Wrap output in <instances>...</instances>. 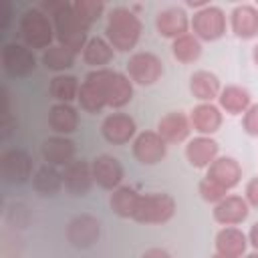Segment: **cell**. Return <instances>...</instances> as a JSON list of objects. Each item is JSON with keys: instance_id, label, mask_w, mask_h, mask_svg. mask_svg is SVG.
<instances>
[{"instance_id": "obj_7", "label": "cell", "mask_w": 258, "mask_h": 258, "mask_svg": "<svg viewBox=\"0 0 258 258\" xmlns=\"http://www.w3.org/2000/svg\"><path fill=\"white\" fill-rule=\"evenodd\" d=\"M161 75H163V62L157 54L149 50L133 52L127 60V77L135 85L151 87L161 79Z\"/></svg>"}, {"instance_id": "obj_20", "label": "cell", "mask_w": 258, "mask_h": 258, "mask_svg": "<svg viewBox=\"0 0 258 258\" xmlns=\"http://www.w3.org/2000/svg\"><path fill=\"white\" fill-rule=\"evenodd\" d=\"M222 121H224V113L214 103H198L189 113L191 129L198 135H210L212 137L222 127Z\"/></svg>"}, {"instance_id": "obj_37", "label": "cell", "mask_w": 258, "mask_h": 258, "mask_svg": "<svg viewBox=\"0 0 258 258\" xmlns=\"http://www.w3.org/2000/svg\"><path fill=\"white\" fill-rule=\"evenodd\" d=\"M242 129L248 135L258 137V103H252L248 111L242 115Z\"/></svg>"}, {"instance_id": "obj_45", "label": "cell", "mask_w": 258, "mask_h": 258, "mask_svg": "<svg viewBox=\"0 0 258 258\" xmlns=\"http://www.w3.org/2000/svg\"><path fill=\"white\" fill-rule=\"evenodd\" d=\"M256 8H258V4H256Z\"/></svg>"}, {"instance_id": "obj_32", "label": "cell", "mask_w": 258, "mask_h": 258, "mask_svg": "<svg viewBox=\"0 0 258 258\" xmlns=\"http://www.w3.org/2000/svg\"><path fill=\"white\" fill-rule=\"evenodd\" d=\"M171 54L175 60L189 64L196 62L202 56V40L198 36H194L191 32H185L181 36H177L175 40H171Z\"/></svg>"}, {"instance_id": "obj_31", "label": "cell", "mask_w": 258, "mask_h": 258, "mask_svg": "<svg viewBox=\"0 0 258 258\" xmlns=\"http://www.w3.org/2000/svg\"><path fill=\"white\" fill-rule=\"evenodd\" d=\"M79 89H81V81L75 75H54L50 79L48 85V93L56 103H73L75 99H79Z\"/></svg>"}, {"instance_id": "obj_15", "label": "cell", "mask_w": 258, "mask_h": 258, "mask_svg": "<svg viewBox=\"0 0 258 258\" xmlns=\"http://www.w3.org/2000/svg\"><path fill=\"white\" fill-rule=\"evenodd\" d=\"M62 181H64V189L69 194L81 196V198L87 196L91 185L95 183L91 161H87V159H73L62 169Z\"/></svg>"}, {"instance_id": "obj_36", "label": "cell", "mask_w": 258, "mask_h": 258, "mask_svg": "<svg viewBox=\"0 0 258 258\" xmlns=\"http://www.w3.org/2000/svg\"><path fill=\"white\" fill-rule=\"evenodd\" d=\"M198 191H200V196H202L204 202L214 204V206H216L220 200H224V198L228 196V189H224L220 183L212 181V179L206 177V175L200 179V183H198Z\"/></svg>"}, {"instance_id": "obj_33", "label": "cell", "mask_w": 258, "mask_h": 258, "mask_svg": "<svg viewBox=\"0 0 258 258\" xmlns=\"http://www.w3.org/2000/svg\"><path fill=\"white\" fill-rule=\"evenodd\" d=\"M77 101H79L81 109L87 111V113H91V115L101 113V111L107 107L105 97H103V93L99 91V87H95L93 83H89V81H85V79H83V83H81L79 99H77Z\"/></svg>"}, {"instance_id": "obj_34", "label": "cell", "mask_w": 258, "mask_h": 258, "mask_svg": "<svg viewBox=\"0 0 258 258\" xmlns=\"http://www.w3.org/2000/svg\"><path fill=\"white\" fill-rule=\"evenodd\" d=\"M71 6H73L75 16L81 20L85 28H91L105 12V2L101 0H75L71 2Z\"/></svg>"}, {"instance_id": "obj_3", "label": "cell", "mask_w": 258, "mask_h": 258, "mask_svg": "<svg viewBox=\"0 0 258 258\" xmlns=\"http://www.w3.org/2000/svg\"><path fill=\"white\" fill-rule=\"evenodd\" d=\"M18 38L22 44H26L32 50L36 48L46 50L48 46H52L54 40L52 18L46 16L38 6L26 8L18 18Z\"/></svg>"}, {"instance_id": "obj_42", "label": "cell", "mask_w": 258, "mask_h": 258, "mask_svg": "<svg viewBox=\"0 0 258 258\" xmlns=\"http://www.w3.org/2000/svg\"><path fill=\"white\" fill-rule=\"evenodd\" d=\"M252 58H254V62L258 64V44H256V46L252 48Z\"/></svg>"}, {"instance_id": "obj_24", "label": "cell", "mask_w": 258, "mask_h": 258, "mask_svg": "<svg viewBox=\"0 0 258 258\" xmlns=\"http://www.w3.org/2000/svg\"><path fill=\"white\" fill-rule=\"evenodd\" d=\"M30 181H32V189L38 196H44V198H52V196H56L64 187L62 171H58L54 165H48V163L38 165L34 169Z\"/></svg>"}, {"instance_id": "obj_44", "label": "cell", "mask_w": 258, "mask_h": 258, "mask_svg": "<svg viewBox=\"0 0 258 258\" xmlns=\"http://www.w3.org/2000/svg\"><path fill=\"white\" fill-rule=\"evenodd\" d=\"M210 258H230V256H224V254H218V252H216V254H212Z\"/></svg>"}, {"instance_id": "obj_38", "label": "cell", "mask_w": 258, "mask_h": 258, "mask_svg": "<svg viewBox=\"0 0 258 258\" xmlns=\"http://www.w3.org/2000/svg\"><path fill=\"white\" fill-rule=\"evenodd\" d=\"M244 198H246V202H248L250 208H258V175H254V177L246 183Z\"/></svg>"}, {"instance_id": "obj_22", "label": "cell", "mask_w": 258, "mask_h": 258, "mask_svg": "<svg viewBox=\"0 0 258 258\" xmlns=\"http://www.w3.org/2000/svg\"><path fill=\"white\" fill-rule=\"evenodd\" d=\"M230 28L238 38L258 36V8L254 4H238L230 12Z\"/></svg>"}, {"instance_id": "obj_21", "label": "cell", "mask_w": 258, "mask_h": 258, "mask_svg": "<svg viewBox=\"0 0 258 258\" xmlns=\"http://www.w3.org/2000/svg\"><path fill=\"white\" fill-rule=\"evenodd\" d=\"M206 177H210L212 181L220 183L224 189H232L240 183L242 179V165L234 159V157H228V155H218L216 161L206 169Z\"/></svg>"}, {"instance_id": "obj_39", "label": "cell", "mask_w": 258, "mask_h": 258, "mask_svg": "<svg viewBox=\"0 0 258 258\" xmlns=\"http://www.w3.org/2000/svg\"><path fill=\"white\" fill-rule=\"evenodd\" d=\"M0 8H2V14H0V18H2V22H0V30L4 32V30L8 28V24H10V16H12V4H10L8 0H2V2H0Z\"/></svg>"}, {"instance_id": "obj_19", "label": "cell", "mask_w": 258, "mask_h": 258, "mask_svg": "<svg viewBox=\"0 0 258 258\" xmlns=\"http://www.w3.org/2000/svg\"><path fill=\"white\" fill-rule=\"evenodd\" d=\"M75 151H77L75 141L69 139L67 135H50L40 145V153H42L44 163L54 165V167L69 165L75 159Z\"/></svg>"}, {"instance_id": "obj_11", "label": "cell", "mask_w": 258, "mask_h": 258, "mask_svg": "<svg viewBox=\"0 0 258 258\" xmlns=\"http://www.w3.org/2000/svg\"><path fill=\"white\" fill-rule=\"evenodd\" d=\"M131 151L141 165H155L167 155V143L157 131H141L135 135Z\"/></svg>"}, {"instance_id": "obj_26", "label": "cell", "mask_w": 258, "mask_h": 258, "mask_svg": "<svg viewBox=\"0 0 258 258\" xmlns=\"http://www.w3.org/2000/svg\"><path fill=\"white\" fill-rule=\"evenodd\" d=\"M48 127L54 135H71L79 127V111L71 103H54L48 109Z\"/></svg>"}, {"instance_id": "obj_30", "label": "cell", "mask_w": 258, "mask_h": 258, "mask_svg": "<svg viewBox=\"0 0 258 258\" xmlns=\"http://www.w3.org/2000/svg\"><path fill=\"white\" fill-rule=\"evenodd\" d=\"M75 58H77V54H75L73 50H69L67 46L58 44V42L52 44V46H48V48L42 50V54H40V62H42L48 71H52V73H56V75H62L64 71L73 69Z\"/></svg>"}, {"instance_id": "obj_14", "label": "cell", "mask_w": 258, "mask_h": 258, "mask_svg": "<svg viewBox=\"0 0 258 258\" xmlns=\"http://www.w3.org/2000/svg\"><path fill=\"white\" fill-rule=\"evenodd\" d=\"M220 153V145L210 135H196L185 143V159L196 169H208Z\"/></svg>"}, {"instance_id": "obj_43", "label": "cell", "mask_w": 258, "mask_h": 258, "mask_svg": "<svg viewBox=\"0 0 258 258\" xmlns=\"http://www.w3.org/2000/svg\"><path fill=\"white\" fill-rule=\"evenodd\" d=\"M244 258H258V250H252V252L244 254Z\"/></svg>"}, {"instance_id": "obj_27", "label": "cell", "mask_w": 258, "mask_h": 258, "mask_svg": "<svg viewBox=\"0 0 258 258\" xmlns=\"http://www.w3.org/2000/svg\"><path fill=\"white\" fill-rule=\"evenodd\" d=\"M250 105H252V95L248 89L238 87V85L222 87L220 97H218V107L226 111L228 115H244Z\"/></svg>"}, {"instance_id": "obj_8", "label": "cell", "mask_w": 258, "mask_h": 258, "mask_svg": "<svg viewBox=\"0 0 258 258\" xmlns=\"http://www.w3.org/2000/svg\"><path fill=\"white\" fill-rule=\"evenodd\" d=\"M0 173L6 183L22 185L28 179H32V173H34L32 157L20 147H10L0 157Z\"/></svg>"}, {"instance_id": "obj_25", "label": "cell", "mask_w": 258, "mask_h": 258, "mask_svg": "<svg viewBox=\"0 0 258 258\" xmlns=\"http://www.w3.org/2000/svg\"><path fill=\"white\" fill-rule=\"evenodd\" d=\"M189 91L200 103H212L214 99L220 97L222 83L212 71L200 69L189 77Z\"/></svg>"}, {"instance_id": "obj_9", "label": "cell", "mask_w": 258, "mask_h": 258, "mask_svg": "<svg viewBox=\"0 0 258 258\" xmlns=\"http://www.w3.org/2000/svg\"><path fill=\"white\" fill-rule=\"evenodd\" d=\"M2 69L10 79H24L36 69V54L22 42H8L2 48Z\"/></svg>"}, {"instance_id": "obj_13", "label": "cell", "mask_w": 258, "mask_h": 258, "mask_svg": "<svg viewBox=\"0 0 258 258\" xmlns=\"http://www.w3.org/2000/svg\"><path fill=\"white\" fill-rule=\"evenodd\" d=\"M91 169H93L95 183L99 187H103V189H109V191L117 189L121 185V181H123V175H125L121 161L117 157L109 155V153L97 155L91 161Z\"/></svg>"}, {"instance_id": "obj_6", "label": "cell", "mask_w": 258, "mask_h": 258, "mask_svg": "<svg viewBox=\"0 0 258 258\" xmlns=\"http://www.w3.org/2000/svg\"><path fill=\"white\" fill-rule=\"evenodd\" d=\"M189 32L204 42H214L226 34V12L220 6L206 4L189 18Z\"/></svg>"}, {"instance_id": "obj_23", "label": "cell", "mask_w": 258, "mask_h": 258, "mask_svg": "<svg viewBox=\"0 0 258 258\" xmlns=\"http://www.w3.org/2000/svg\"><path fill=\"white\" fill-rule=\"evenodd\" d=\"M248 248V236L236 228V226H224L216 234V252L230 256V258H242Z\"/></svg>"}, {"instance_id": "obj_10", "label": "cell", "mask_w": 258, "mask_h": 258, "mask_svg": "<svg viewBox=\"0 0 258 258\" xmlns=\"http://www.w3.org/2000/svg\"><path fill=\"white\" fill-rule=\"evenodd\" d=\"M101 238V222L91 214H79L67 224V240L77 250L95 246Z\"/></svg>"}, {"instance_id": "obj_41", "label": "cell", "mask_w": 258, "mask_h": 258, "mask_svg": "<svg viewBox=\"0 0 258 258\" xmlns=\"http://www.w3.org/2000/svg\"><path fill=\"white\" fill-rule=\"evenodd\" d=\"M246 236H248V244H250L254 250H258V222L252 224V228H250V232H248Z\"/></svg>"}, {"instance_id": "obj_5", "label": "cell", "mask_w": 258, "mask_h": 258, "mask_svg": "<svg viewBox=\"0 0 258 258\" xmlns=\"http://www.w3.org/2000/svg\"><path fill=\"white\" fill-rule=\"evenodd\" d=\"M177 210V204L173 200V196L165 194V191H149V194H141L139 204L135 208V214L131 220L139 222V224H165L173 218Z\"/></svg>"}, {"instance_id": "obj_40", "label": "cell", "mask_w": 258, "mask_h": 258, "mask_svg": "<svg viewBox=\"0 0 258 258\" xmlns=\"http://www.w3.org/2000/svg\"><path fill=\"white\" fill-rule=\"evenodd\" d=\"M141 258H171V254H169L165 248H157V246H153V248H147V250L143 252Z\"/></svg>"}, {"instance_id": "obj_17", "label": "cell", "mask_w": 258, "mask_h": 258, "mask_svg": "<svg viewBox=\"0 0 258 258\" xmlns=\"http://www.w3.org/2000/svg\"><path fill=\"white\" fill-rule=\"evenodd\" d=\"M155 28H157L159 36L175 40L177 36L189 32V14L181 6L163 8L155 16Z\"/></svg>"}, {"instance_id": "obj_28", "label": "cell", "mask_w": 258, "mask_h": 258, "mask_svg": "<svg viewBox=\"0 0 258 258\" xmlns=\"http://www.w3.org/2000/svg\"><path fill=\"white\" fill-rule=\"evenodd\" d=\"M113 54H115V48L109 44L105 36H91L81 52L83 60L93 69H105L113 60Z\"/></svg>"}, {"instance_id": "obj_1", "label": "cell", "mask_w": 258, "mask_h": 258, "mask_svg": "<svg viewBox=\"0 0 258 258\" xmlns=\"http://www.w3.org/2000/svg\"><path fill=\"white\" fill-rule=\"evenodd\" d=\"M143 24L139 16L127 8V6H115L107 14V26H105V38L109 44L119 52H129L137 46L141 38Z\"/></svg>"}, {"instance_id": "obj_16", "label": "cell", "mask_w": 258, "mask_h": 258, "mask_svg": "<svg viewBox=\"0 0 258 258\" xmlns=\"http://www.w3.org/2000/svg\"><path fill=\"white\" fill-rule=\"evenodd\" d=\"M248 214H250V206L246 198L238 194H228L212 210L214 220L222 226H238L248 218Z\"/></svg>"}, {"instance_id": "obj_12", "label": "cell", "mask_w": 258, "mask_h": 258, "mask_svg": "<svg viewBox=\"0 0 258 258\" xmlns=\"http://www.w3.org/2000/svg\"><path fill=\"white\" fill-rule=\"evenodd\" d=\"M101 135L107 143H113V145H125L129 141L135 139L137 135V125H135V119L127 113H111L103 119L101 123Z\"/></svg>"}, {"instance_id": "obj_29", "label": "cell", "mask_w": 258, "mask_h": 258, "mask_svg": "<svg viewBox=\"0 0 258 258\" xmlns=\"http://www.w3.org/2000/svg\"><path fill=\"white\" fill-rule=\"evenodd\" d=\"M139 198H141V194L135 187L119 185L117 189H113V194L109 198V206H111L113 214H117L119 218H133Z\"/></svg>"}, {"instance_id": "obj_2", "label": "cell", "mask_w": 258, "mask_h": 258, "mask_svg": "<svg viewBox=\"0 0 258 258\" xmlns=\"http://www.w3.org/2000/svg\"><path fill=\"white\" fill-rule=\"evenodd\" d=\"M85 81L93 83L99 87V91L105 97L107 107L111 109H121L131 103L133 99V83L127 75L115 71V69H93L85 75Z\"/></svg>"}, {"instance_id": "obj_18", "label": "cell", "mask_w": 258, "mask_h": 258, "mask_svg": "<svg viewBox=\"0 0 258 258\" xmlns=\"http://www.w3.org/2000/svg\"><path fill=\"white\" fill-rule=\"evenodd\" d=\"M157 133L163 137L167 145H177L187 141L191 133V123L189 117L183 115L181 111H169L157 121Z\"/></svg>"}, {"instance_id": "obj_4", "label": "cell", "mask_w": 258, "mask_h": 258, "mask_svg": "<svg viewBox=\"0 0 258 258\" xmlns=\"http://www.w3.org/2000/svg\"><path fill=\"white\" fill-rule=\"evenodd\" d=\"M50 18H52V24H54V38H56V42L67 46L75 54H81L91 36H89V28H85L81 24V20L75 16L71 2L62 0L60 8Z\"/></svg>"}, {"instance_id": "obj_35", "label": "cell", "mask_w": 258, "mask_h": 258, "mask_svg": "<svg viewBox=\"0 0 258 258\" xmlns=\"http://www.w3.org/2000/svg\"><path fill=\"white\" fill-rule=\"evenodd\" d=\"M30 220H32V214H30V210H28L26 204H22V202H12V204L8 206V210H6V222H8V226H12L14 230L26 228V226L30 224Z\"/></svg>"}]
</instances>
